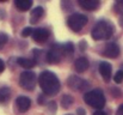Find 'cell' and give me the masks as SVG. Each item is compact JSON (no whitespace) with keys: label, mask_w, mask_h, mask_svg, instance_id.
I'll list each match as a JSON object with an SVG mask.
<instances>
[{"label":"cell","mask_w":123,"mask_h":115,"mask_svg":"<svg viewBox=\"0 0 123 115\" xmlns=\"http://www.w3.org/2000/svg\"><path fill=\"white\" fill-rule=\"evenodd\" d=\"M36 74L32 72V71H24L22 72V74L19 77V85L24 89V90H28V91H32L36 86Z\"/></svg>","instance_id":"cell-5"},{"label":"cell","mask_w":123,"mask_h":115,"mask_svg":"<svg viewBox=\"0 0 123 115\" xmlns=\"http://www.w3.org/2000/svg\"><path fill=\"white\" fill-rule=\"evenodd\" d=\"M120 24H121V27L123 28V16L121 17V19H120Z\"/></svg>","instance_id":"cell-30"},{"label":"cell","mask_w":123,"mask_h":115,"mask_svg":"<svg viewBox=\"0 0 123 115\" xmlns=\"http://www.w3.org/2000/svg\"><path fill=\"white\" fill-rule=\"evenodd\" d=\"M114 80H115V83H117V84L122 83L123 81V70H120V71L116 72V74L114 77Z\"/></svg>","instance_id":"cell-20"},{"label":"cell","mask_w":123,"mask_h":115,"mask_svg":"<svg viewBox=\"0 0 123 115\" xmlns=\"http://www.w3.org/2000/svg\"><path fill=\"white\" fill-rule=\"evenodd\" d=\"M38 103H40V104H43V103H44V100H43V96H42V95L38 96Z\"/></svg>","instance_id":"cell-29"},{"label":"cell","mask_w":123,"mask_h":115,"mask_svg":"<svg viewBox=\"0 0 123 115\" xmlns=\"http://www.w3.org/2000/svg\"><path fill=\"white\" fill-rule=\"evenodd\" d=\"M11 97V90L7 86L0 88V103H5L10 100Z\"/></svg>","instance_id":"cell-17"},{"label":"cell","mask_w":123,"mask_h":115,"mask_svg":"<svg viewBox=\"0 0 123 115\" xmlns=\"http://www.w3.org/2000/svg\"><path fill=\"white\" fill-rule=\"evenodd\" d=\"M62 53L63 54H67V55H71L74 53V46L72 42H66L63 46H62Z\"/></svg>","instance_id":"cell-19"},{"label":"cell","mask_w":123,"mask_h":115,"mask_svg":"<svg viewBox=\"0 0 123 115\" xmlns=\"http://www.w3.org/2000/svg\"><path fill=\"white\" fill-rule=\"evenodd\" d=\"M48 109L50 110V113H55L56 112V103L55 102H49L48 103Z\"/></svg>","instance_id":"cell-23"},{"label":"cell","mask_w":123,"mask_h":115,"mask_svg":"<svg viewBox=\"0 0 123 115\" xmlns=\"http://www.w3.org/2000/svg\"><path fill=\"white\" fill-rule=\"evenodd\" d=\"M31 36H32V40L35 42H37V43H44L49 38L50 33L45 28H37V29H32Z\"/></svg>","instance_id":"cell-8"},{"label":"cell","mask_w":123,"mask_h":115,"mask_svg":"<svg viewBox=\"0 0 123 115\" xmlns=\"http://www.w3.org/2000/svg\"><path fill=\"white\" fill-rule=\"evenodd\" d=\"M31 33H32V29L31 28H29V27H26V28H24L23 30H22V37H28V36H30L31 35Z\"/></svg>","instance_id":"cell-22"},{"label":"cell","mask_w":123,"mask_h":115,"mask_svg":"<svg viewBox=\"0 0 123 115\" xmlns=\"http://www.w3.org/2000/svg\"><path fill=\"white\" fill-rule=\"evenodd\" d=\"M79 5L87 11H94L99 7L100 2L98 0H79Z\"/></svg>","instance_id":"cell-13"},{"label":"cell","mask_w":123,"mask_h":115,"mask_svg":"<svg viewBox=\"0 0 123 115\" xmlns=\"http://www.w3.org/2000/svg\"><path fill=\"white\" fill-rule=\"evenodd\" d=\"M79 46H80V48H81V50H85V48L87 47V43H86L85 41H82V42H80V43H79Z\"/></svg>","instance_id":"cell-26"},{"label":"cell","mask_w":123,"mask_h":115,"mask_svg":"<svg viewBox=\"0 0 123 115\" xmlns=\"http://www.w3.org/2000/svg\"><path fill=\"white\" fill-rule=\"evenodd\" d=\"M84 101L90 107H93L98 110H102L103 107L105 106V102H106L103 91L99 90V89H94V90H91V91L86 92L85 96H84Z\"/></svg>","instance_id":"cell-3"},{"label":"cell","mask_w":123,"mask_h":115,"mask_svg":"<svg viewBox=\"0 0 123 115\" xmlns=\"http://www.w3.org/2000/svg\"><path fill=\"white\" fill-rule=\"evenodd\" d=\"M67 84L74 91H82L84 89L88 88V83L78 76H71L67 80Z\"/></svg>","instance_id":"cell-7"},{"label":"cell","mask_w":123,"mask_h":115,"mask_svg":"<svg viewBox=\"0 0 123 115\" xmlns=\"http://www.w3.org/2000/svg\"><path fill=\"white\" fill-rule=\"evenodd\" d=\"M7 41H8V36L5 33H0V49L7 43Z\"/></svg>","instance_id":"cell-21"},{"label":"cell","mask_w":123,"mask_h":115,"mask_svg":"<svg viewBox=\"0 0 123 115\" xmlns=\"http://www.w3.org/2000/svg\"><path fill=\"white\" fill-rule=\"evenodd\" d=\"M116 115H123V103L117 108V110H116Z\"/></svg>","instance_id":"cell-24"},{"label":"cell","mask_w":123,"mask_h":115,"mask_svg":"<svg viewBox=\"0 0 123 115\" xmlns=\"http://www.w3.org/2000/svg\"><path fill=\"white\" fill-rule=\"evenodd\" d=\"M120 47L117 43H108L105 47H104V50H103V54L108 58H117L120 55Z\"/></svg>","instance_id":"cell-10"},{"label":"cell","mask_w":123,"mask_h":115,"mask_svg":"<svg viewBox=\"0 0 123 115\" xmlns=\"http://www.w3.org/2000/svg\"><path fill=\"white\" fill-rule=\"evenodd\" d=\"M73 102H74V100H73V97H72L71 95H63V96H62L61 104H62V107H63L65 109H68V108L73 104Z\"/></svg>","instance_id":"cell-18"},{"label":"cell","mask_w":123,"mask_h":115,"mask_svg":"<svg viewBox=\"0 0 123 115\" xmlns=\"http://www.w3.org/2000/svg\"><path fill=\"white\" fill-rule=\"evenodd\" d=\"M17 62L19 66H22L23 68H32L36 64L35 60L32 59H28V58H18L17 59Z\"/></svg>","instance_id":"cell-16"},{"label":"cell","mask_w":123,"mask_h":115,"mask_svg":"<svg viewBox=\"0 0 123 115\" xmlns=\"http://www.w3.org/2000/svg\"><path fill=\"white\" fill-rule=\"evenodd\" d=\"M87 17L82 13H73L67 18V25L71 30L78 33L87 24Z\"/></svg>","instance_id":"cell-4"},{"label":"cell","mask_w":123,"mask_h":115,"mask_svg":"<svg viewBox=\"0 0 123 115\" xmlns=\"http://www.w3.org/2000/svg\"><path fill=\"white\" fill-rule=\"evenodd\" d=\"M43 14H44V10H43V7H41V6L35 7V8L31 11V13H30V22H31L32 24L37 23L42 17H43Z\"/></svg>","instance_id":"cell-14"},{"label":"cell","mask_w":123,"mask_h":115,"mask_svg":"<svg viewBox=\"0 0 123 115\" xmlns=\"http://www.w3.org/2000/svg\"><path fill=\"white\" fill-rule=\"evenodd\" d=\"M62 46L59 44V43H54L51 44L49 52L47 53L45 58H47V61L49 64H59L62 59Z\"/></svg>","instance_id":"cell-6"},{"label":"cell","mask_w":123,"mask_h":115,"mask_svg":"<svg viewBox=\"0 0 123 115\" xmlns=\"http://www.w3.org/2000/svg\"><path fill=\"white\" fill-rule=\"evenodd\" d=\"M4 70H5V62L0 59V73H1V72H4Z\"/></svg>","instance_id":"cell-25"},{"label":"cell","mask_w":123,"mask_h":115,"mask_svg":"<svg viewBox=\"0 0 123 115\" xmlns=\"http://www.w3.org/2000/svg\"><path fill=\"white\" fill-rule=\"evenodd\" d=\"M88 66H90V62H88V60H87L85 56L78 58V59L75 60V62H74V67H75V71H77L78 73L85 72V71L88 68Z\"/></svg>","instance_id":"cell-12"},{"label":"cell","mask_w":123,"mask_h":115,"mask_svg":"<svg viewBox=\"0 0 123 115\" xmlns=\"http://www.w3.org/2000/svg\"><path fill=\"white\" fill-rule=\"evenodd\" d=\"M38 84L45 95L54 96L60 91V80L50 71H43L38 77Z\"/></svg>","instance_id":"cell-1"},{"label":"cell","mask_w":123,"mask_h":115,"mask_svg":"<svg viewBox=\"0 0 123 115\" xmlns=\"http://www.w3.org/2000/svg\"><path fill=\"white\" fill-rule=\"evenodd\" d=\"M117 4H118L120 6H123V0H120V1H117Z\"/></svg>","instance_id":"cell-31"},{"label":"cell","mask_w":123,"mask_h":115,"mask_svg":"<svg viewBox=\"0 0 123 115\" xmlns=\"http://www.w3.org/2000/svg\"><path fill=\"white\" fill-rule=\"evenodd\" d=\"M67 115H72V114H67Z\"/></svg>","instance_id":"cell-32"},{"label":"cell","mask_w":123,"mask_h":115,"mask_svg":"<svg viewBox=\"0 0 123 115\" xmlns=\"http://www.w3.org/2000/svg\"><path fill=\"white\" fill-rule=\"evenodd\" d=\"M111 72H112V67L108 61H102L99 64V73L103 77L105 83H109L111 79Z\"/></svg>","instance_id":"cell-9"},{"label":"cell","mask_w":123,"mask_h":115,"mask_svg":"<svg viewBox=\"0 0 123 115\" xmlns=\"http://www.w3.org/2000/svg\"><path fill=\"white\" fill-rule=\"evenodd\" d=\"M16 106H17V109L20 112V113H25L30 109L31 107V101L29 97H25V96H19L17 97L16 100Z\"/></svg>","instance_id":"cell-11"},{"label":"cell","mask_w":123,"mask_h":115,"mask_svg":"<svg viewBox=\"0 0 123 115\" xmlns=\"http://www.w3.org/2000/svg\"><path fill=\"white\" fill-rule=\"evenodd\" d=\"M14 5H16V7H17L19 11L24 12V11H28V10L31 8L32 1H31V0H16V1H14Z\"/></svg>","instance_id":"cell-15"},{"label":"cell","mask_w":123,"mask_h":115,"mask_svg":"<svg viewBox=\"0 0 123 115\" xmlns=\"http://www.w3.org/2000/svg\"><path fill=\"white\" fill-rule=\"evenodd\" d=\"M77 114H78V115H86V112H85V109L79 108V109L77 110Z\"/></svg>","instance_id":"cell-27"},{"label":"cell","mask_w":123,"mask_h":115,"mask_svg":"<svg viewBox=\"0 0 123 115\" xmlns=\"http://www.w3.org/2000/svg\"><path fill=\"white\" fill-rule=\"evenodd\" d=\"M114 34V25L108 20H99L91 31V36L96 41L108 40Z\"/></svg>","instance_id":"cell-2"},{"label":"cell","mask_w":123,"mask_h":115,"mask_svg":"<svg viewBox=\"0 0 123 115\" xmlns=\"http://www.w3.org/2000/svg\"><path fill=\"white\" fill-rule=\"evenodd\" d=\"M93 115H108L105 112H103V110H97V112H94Z\"/></svg>","instance_id":"cell-28"}]
</instances>
